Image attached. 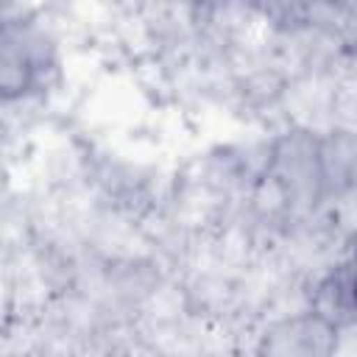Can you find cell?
Segmentation results:
<instances>
[{
	"label": "cell",
	"mask_w": 357,
	"mask_h": 357,
	"mask_svg": "<svg viewBox=\"0 0 357 357\" xmlns=\"http://www.w3.org/2000/svg\"><path fill=\"white\" fill-rule=\"evenodd\" d=\"M276 181L293 192V195H310L318 190V184L329 176L324 151L315 142H307L301 137L284 139L276 148Z\"/></svg>",
	"instance_id": "obj_3"
},
{
	"label": "cell",
	"mask_w": 357,
	"mask_h": 357,
	"mask_svg": "<svg viewBox=\"0 0 357 357\" xmlns=\"http://www.w3.org/2000/svg\"><path fill=\"white\" fill-rule=\"evenodd\" d=\"M332 326L318 312H304L273 324L259 343V357H332L335 354Z\"/></svg>",
	"instance_id": "obj_1"
},
{
	"label": "cell",
	"mask_w": 357,
	"mask_h": 357,
	"mask_svg": "<svg viewBox=\"0 0 357 357\" xmlns=\"http://www.w3.org/2000/svg\"><path fill=\"white\" fill-rule=\"evenodd\" d=\"M354 265H357V254H354Z\"/></svg>",
	"instance_id": "obj_5"
},
{
	"label": "cell",
	"mask_w": 357,
	"mask_h": 357,
	"mask_svg": "<svg viewBox=\"0 0 357 357\" xmlns=\"http://www.w3.org/2000/svg\"><path fill=\"white\" fill-rule=\"evenodd\" d=\"M47 64H50V56L42 33H36L33 28L6 25L3 61H0V84L6 98L31 92L47 73Z\"/></svg>",
	"instance_id": "obj_2"
},
{
	"label": "cell",
	"mask_w": 357,
	"mask_h": 357,
	"mask_svg": "<svg viewBox=\"0 0 357 357\" xmlns=\"http://www.w3.org/2000/svg\"><path fill=\"white\" fill-rule=\"evenodd\" d=\"M332 326L357 321V265H343L332 276H326L315 296V310Z\"/></svg>",
	"instance_id": "obj_4"
}]
</instances>
